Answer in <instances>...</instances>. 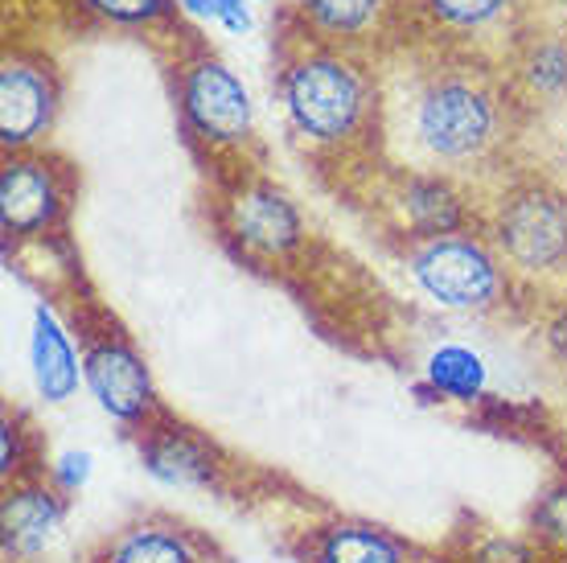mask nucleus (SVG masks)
I'll return each instance as SVG.
<instances>
[{
	"label": "nucleus",
	"instance_id": "obj_1",
	"mask_svg": "<svg viewBox=\"0 0 567 563\" xmlns=\"http://www.w3.org/2000/svg\"><path fill=\"white\" fill-rule=\"evenodd\" d=\"M284 112L300 136L317 144H341L367 115V79L350 58L309 50L284 66Z\"/></svg>",
	"mask_w": 567,
	"mask_h": 563
},
{
	"label": "nucleus",
	"instance_id": "obj_2",
	"mask_svg": "<svg viewBox=\"0 0 567 563\" xmlns=\"http://www.w3.org/2000/svg\"><path fill=\"white\" fill-rule=\"evenodd\" d=\"M497 127H502L497 99L465 74L432 79L415 103V136L440 161L482 156L497 141Z\"/></svg>",
	"mask_w": 567,
	"mask_h": 563
},
{
	"label": "nucleus",
	"instance_id": "obj_3",
	"mask_svg": "<svg viewBox=\"0 0 567 563\" xmlns=\"http://www.w3.org/2000/svg\"><path fill=\"white\" fill-rule=\"evenodd\" d=\"M412 276L444 309H489L502 296V268L482 239L436 235L412 252Z\"/></svg>",
	"mask_w": 567,
	"mask_h": 563
},
{
	"label": "nucleus",
	"instance_id": "obj_4",
	"mask_svg": "<svg viewBox=\"0 0 567 563\" xmlns=\"http://www.w3.org/2000/svg\"><path fill=\"white\" fill-rule=\"evenodd\" d=\"M497 247L518 268L555 272L567 264V194L551 185H518L502 197L494 223Z\"/></svg>",
	"mask_w": 567,
	"mask_h": 563
},
{
	"label": "nucleus",
	"instance_id": "obj_5",
	"mask_svg": "<svg viewBox=\"0 0 567 563\" xmlns=\"http://www.w3.org/2000/svg\"><path fill=\"white\" fill-rule=\"evenodd\" d=\"M182 112L189 127L210 144H239L251 136V99L218 58H194L177 79Z\"/></svg>",
	"mask_w": 567,
	"mask_h": 563
},
{
	"label": "nucleus",
	"instance_id": "obj_6",
	"mask_svg": "<svg viewBox=\"0 0 567 563\" xmlns=\"http://www.w3.org/2000/svg\"><path fill=\"white\" fill-rule=\"evenodd\" d=\"M83 382L100 408L120 423H136L153 411V379L132 341L120 334L91 338L83 350Z\"/></svg>",
	"mask_w": 567,
	"mask_h": 563
},
{
	"label": "nucleus",
	"instance_id": "obj_7",
	"mask_svg": "<svg viewBox=\"0 0 567 563\" xmlns=\"http://www.w3.org/2000/svg\"><path fill=\"white\" fill-rule=\"evenodd\" d=\"M58 83L38 58H4L0 71V141L4 149H25L54 124Z\"/></svg>",
	"mask_w": 567,
	"mask_h": 563
},
{
	"label": "nucleus",
	"instance_id": "obj_8",
	"mask_svg": "<svg viewBox=\"0 0 567 563\" xmlns=\"http://www.w3.org/2000/svg\"><path fill=\"white\" fill-rule=\"evenodd\" d=\"M62 185L58 173L38 161V156H9L0 170V226L4 235H38L45 226H54L62 214Z\"/></svg>",
	"mask_w": 567,
	"mask_h": 563
},
{
	"label": "nucleus",
	"instance_id": "obj_9",
	"mask_svg": "<svg viewBox=\"0 0 567 563\" xmlns=\"http://www.w3.org/2000/svg\"><path fill=\"white\" fill-rule=\"evenodd\" d=\"M0 526H4V551L13 560L42 555L62 531V493L50 490L45 481H13L4 490Z\"/></svg>",
	"mask_w": 567,
	"mask_h": 563
},
{
	"label": "nucleus",
	"instance_id": "obj_10",
	"mask_svg": "<svg viewBox=\"0 0 567 563\" xmlns=\"http://www.w3.org/2000/svg\"><path fill=\"white\" fill-rule=\"evenodd\" d=\"M230 231L239 235L243 247H251L259 255H284L288 247H297L300 239V218L292 211V202L268 182H256L239 190L230 202Z\"/></svg>",
	"mask_w": 567,
	"mask_h": 563
},
{
	"label": "nucleus",
	"instance_id": "obj_11",
	"mask_svg": "<svg viewBox=\"0 0 567 563\" xmlns=\"http://www.w3.org/2000/svg\"><path fill=\"white\" fill-rule=\"evenodd\" d=\"M29 362H33V379H38V391H42L45 403H66L74 391H79V358H74V346L66 338V329L54 321V313L38 309L33 313V338H29Z\"/></svg>",
	"mask_w": 567,
	"mask_h": 563
},
{
	"label": "nucleus",
	"instance_id": "obj_12",
	"mask_svg": "<svg viewBox=\"0 0 567 563\" xmlns=\"http://www.w3.org/2000/svg\"><path fill=\"white\" fill-rule=\"evenodd\" d=\"M100 563H202V555L177 522L141 519L107 543Z\"/></svg>",
	"mask_w": 567,
	"mask_h": 563
},
{
	"label": "nucleus",
	"instance_id": "obj_13",
	"mask_svg": "<svg viewBox=\"0 0 567 563\" xmlns=\"http://www.w3.org/2000/svg\"><path fill=\"white\" fill-rule=\"evenodd\" d=\"M317 563H408V551L395 535L370 522H333L312 543Z\"/></svg>",
	"mask_w": 567,
	"mask_h": 563
},
{
	"label": "nucleus",
	"instance_id": "obj_14",
	"mask_svg": "<svg viewBox=\"0 0 567 563\" xmlns=\"http://www.w3.org/2000/svg\"><path fill=\"white\" fill-rule=\"evenodd\" d=\"M144 469L156 481H165V485H206L214 478L210 449L189 437V432H177V428L148 437V444H144Z\"/></svg>",
	"mask_w": 567,
	"mask_h": 563
},
{
	"label": "nucleus",
	"instance_id": "obj_15",
	"mask_svg": "<svg viewBox=\"0 0 567 563\" xmlns=\"http://www.w3.org/2000/svg\"><path fill=\"white\" fill-rule=\"evenodd\" d=\"M408 218L424 239L456 235L461 231V197L440 177H415L408 185Z\"/></svg>",
	"mask_w": 567,
	"mask_h": 563
},
{
	"label": "nucleus",
	"instance_id": "obj_16",
	"mask_svg": "<svg viewBox=\"0 0 567 563\" xmlns=\"http://www.w3.org/2000/svg\"><path fill=\"white\" fill-rule=\"evenodd\" d=\"M427 382L449 399H477L485 391V362L465 346H440L427 358Z\"/></svg>",
	"mask_w": 567,
	"mask_h": 563
},
{
	"label": "nucleus",
	"instance_id": "obj_17",
	"mask_svg": "<svg viewBox=\"0 0 567 563\" xmlns=\"http://www.w3.org/2000/svg\"><path fill=\"white\" fill-rule=\"evenodd\" d=\"M305 17L329 38H354L379 21L383 0H300Z\"/></svg>",
	"mask_w": 567,
	"mask_h": 563
},
{
	"label": "nucleus",
	"instance_id": "obj_18",
	"mask_svg": "<svg viewBox=\"0 0 567 563\" xmlns=\"http://www.w3.org/2000/svg\"><path fill=\"white\" fill-rule=\"evenodd\" d=\"M432 21L449 29H482L511 9V0H420Z\"/></svg>",
	"mask_w": 567,
	"mask_h": 563
},
{
	"label": "nucleus",
	"instance_id": "obj_19",
	"mask_svg": "<svg viewBox=\"0 0 567 563\" xmlns=\"http://www.w3.org/2000/svg\"><path fill=\"white\" fill-rule=\"evenodd\" d=\"M526 79L539 95H564L567 91V45L543 42L526 58Z\"/></svg>",
	"mask_w": 567,
	"mask_h": 563
},
{
	"label": "nucleus",
	"instance_id": "obj_20",
	"mask_svg": "<svg viewBox=\"0 0 567 563\" xmlns=\"http://www.w3.org/2000/svg\"><path fill=\"white\" fill-rule=\"evenodd\" d=\"M530 522H535V535H539L543 543L567 551V481L543 493Z\"/></svg>",
	"mask_w": 567,
	"mask_h": 563
},
{
	"label": "nucleus",
	"instance_id": "obj_21",
	"mask_svg": "<svg viewBox=\"0 0 567 563\" xmlns=\"http://www.w3.org/2000/svg\"><path fill=\"white\" fill-rule=\"evenodd\" d=\"M91 13L120 21V25H141V21H156L169 9V0H86Z\"/></svg>",
	"mask_w": 567,
	"mask_h": 563
},
{
	"label": "nucleus",
	"instance_id": "obj_22",
	"mask_svg": "<svg viewBox=\"0 0 567 563\" xmlns=\"http://www.w3.org/2000/svg\"><path fill=\"white\" fill-rule=\"evenodd\" d=\"M189 13L198 17H214V21H223L227 29H251V17H247V0H182Z\"/></svg>",
	"mask_w": 567,
	"mask_h": 563
},
{
	"label": "nucleus",
	"instance_id": "obj_23",
	"mask_svg": "<svg viewBox=\"0 0 567 563\" xmlns=\"http://www.w3.org/2000/svg\"><path fill=\"white\" fill-rule=\"evenodd\" d=\"M86 478H91V452H66L54 469V481H58V490L62 493L79 490Z\"/></svg>",
	"mask_w": 567,
	"mask_h": 563
},
{
	"label": "nucleus",
	"instance_id": "obj_24",
	"mask_svg": "<svg viewBox=\"0 0 567 563\" xmlns=\"http://www.w3.org/2000/svg\"><path fill=\"white\" fill-rule=\"evenodd\" d=\"M543 338H547V350H551L559 362H567V309H559L551 321H547Z\"/></svg>",
	"mask_w": 567,
	"mask_h": 563
}]
</instances>
